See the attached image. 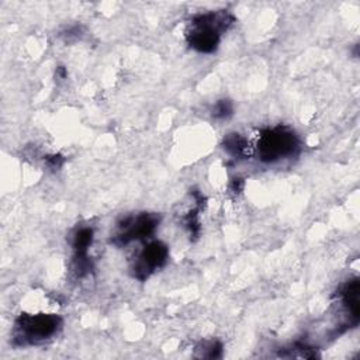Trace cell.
Segmentation results:
<instances>
[{"mask_svg": "<svg viewBox=\"0 0 360 360\" xmlns=\"http://www.w3.org/2000/svg\"><path fill=\"white\" fill-rule=\"evenodd\" d=\"M224 149L235 158H246L250 153V146L248 139L238 132L228 134L224 138Z\"/></svg>", "mask_w": 360, "mask_h": 360, "instance_id": "obj_6", "label": "cell"}, {"mask_svg": "<svg viewBox=\"0 0 360 360\" xmlns=\"http://www.w3.org/2000/svg\"><path fill=\"white\" fill-rule=\"evenodd\" d=\"M62 328L56 314H21L14 323V342L20 346L37 345L55 336Z\"/></svg>", "mask_w": 360, "mask_h": 360, "instance_id": "obj_3", "label": "cell"}, {"mask_svg": "<svg viewBox=\"0 0 360 360\" xmlns=\"http://www.w3.org/2000/svg\"><path fill=\"white\" fill-rule=\"evenodd\" d=\"M233 22V17L226 11H212L195 15L187 31L188 45L202 53H211L218 48L221 34Z\"/></svg>", "mask_w": 360, "mask_h": 360, "instance_id": "obj_1", "label": "cell"}, {"mask_svg": "<svg viewBox=\"0 0 360 360\" xmlns=\"http://www.w3.org/2000/svg\"><path fill=\"white\" fill-rule=\"evenodd\" d=\"M300 150V139L297 134L288 127H273L260 131L255 153L257 159L266 163H274L283 159L292 158Z\"/></svg>", "mask_w": 360, "mask_h": 360, "instance_id": "obj_2", "label": "cell"}, {"mask_svg": "<svg viewBox=\"0 0 360 360\" xmlns=\"http://www.w3.org/2000/svg\"><path fill=\"white\" fill-rule=\"evenodd\" d=\"M65 159L60 156V155H52L49 158H46V165L49 169H53V170H58L62 165H63Z\"/></svg>", "mask_w": 360, "mask_h": 360, "instance_id": "obj_10", "label": "cell"}, {"mask_svg": "<svg viewBox=\"0 0 360 360\" xmlns=\"http://www.w3.org/2000/svg\"><path fill=\"white\" fill-rule=\"evenodd\" d=\"M159 217L149 212H142L138 215H128L117 224V231L112 236L114 243L127 245L132 240H142L153 235L158 228Z\"/></svg>", "mask_w": 360, "mask_h": 360, "instance_id": "obj_4", "label": "cell"}, {"mask_svg": "<svg viewBox=\"0 0 360 360\" xmlns=\"http://www.w3.org/2000/svg\"><path fill=\"white\" fill-rule=\"evenodd\" d=\"M211 112H212V117L215 120H226V118H229L232 115L233 105H232V103L229 100L224 98V100H219V101H217L214 104Z\"/></svg>", "mask_w": 360, "mask_h": 360, "instance_id": "obj_8", "label": "cell"}, {"mask_svg": "<svg viewBox=\"0 0 360 360\" xmlns=\"http://www.w3.org/2000/svg\"><path fill=\"white\" fill-rule=\"evenodd\" d=\"M197 350L201 352V357H207V359H217L221 357V352H222V345L219 342L211 340V342H205L202 343L201 349L198 347Z\"/></svg>", "mask_w": 360, "mask_h": 360, "instance_id": "obj_9", "label": "cell"}, {"mask_svg": "<svg viewBox=\"0 0 360 360\" xmlns=\"http://www.w3.org/2000/svg\"><path fill=\"white\" fill-rule=\"evenodd\" d=\"M93 238H94V232L90 226H82L79 228L75 235H73V240H72V246L75 250V256H83L87 255L89 248L93 243Z\"/></svg>", "mask_w": 360, "mask_h": 360, "instance_id": "obj_7", "label": "cell"}, {"mask_svg": "<svg viewBox=\"0 0 360 360\" xmlns=\"http://www.w3.org/2000/svg\"><path fill=\"white\" fill-rule=\"evenodd\" d=\"M169 259V248L160 240H152L141 250L132 264V276L138 280H146L152 273L162 269Z\"/></svg>", "mask_w": 360, "mask_h": 360, "instance_id": "obj_5", "label": "cell"}]
</instances>
